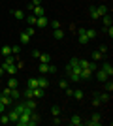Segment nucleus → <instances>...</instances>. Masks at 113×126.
Masks as SVG:
<instances>
[{
	"label": "nucleus",
	"instance_id": "f257e3e1",
	"mask_svg": "<svg viewBox=\"0 0 113 126\" xmlns=\"http://www.w3.org/2000/svg\"><path fill=\"white\" fill-rule=\"evenodd\" d=\"M66 75L70 81H79L81 79V68H79V58H72L70 64L66 66Z\"/></svg>",
	"mask_w": 113,
	"mask_h": 126
},
{
	"label": "nucleus",
	"instance_id": "f03ea898",
	"mask_svg": "<svg viewBox=\"0 0 113 126\" xmlns=\"http://www.w3.org/2000/svg\"><path fill=\"white\" fill-rule=\"evenodd\" d=\"M34 109H25L17 119V126H30V115H32Z\"/></svg>",
	"mask_w": 113,
	"mask_h": 126
},
{
	"label": "nucleus",
	"instance_id": "7ed1b4c3",
	"mask_svg": "<svg viewBox=\"0 0 113 126\" xmlns=\"http://www.w3.org/2000/svg\"><path fill=\"white\" fill-rule=\"evenodd\" d=\"M38 70H40V74H43V75H45V74H55V72H57V68H55V66H51V64H43V62H40V68H38Z\"/></svg>",
	"mask_w": 113,
	"mask_h": 126
},
{
	"label": "nucleus",
	"instance_id": "20e7f679",
	"mask_svg": "<svg viewBox=\"0 0 113 126\" xmlns=\"http://www.w3.org/2000/svg\"><path fill=\"white\" fill-rule=\"evenodd\" d=\"M77 36H79V42L83 43V45H87V43L91 42V40L87 38V28H79V30H77Z\"/></svg>",
	"mask_w": 113,
	"mask_h": 126
},
{
	"label": "nucleus",
	"instance_id": "39448f33",
	"mask_svg": "<svg viewBox=\"0 0 113 126\" xmlns=\"http://www.w3.org/2000/svg\"><path fill=\"white\" fill-rule=\"evenodd\" d=\"M87 124H89V126H98V124H102V117L98 115V113H94V115L91 117V121H87Z\"/></svg>",
	"mask_w": 113,
	"mask_h": 126
},
{
	"label": "nucleus",
	"instance_id": "423d86ee",
	"mask_svg": "<svg viewBox=\"0 0 113 126\" xmlns=\"http://www.w3.org/2000/svg\"><path fill=\"white\" fill-rule=\"evenodd\" d=\"M92 75H96V79H98V81H102V83H104V81H106V79L109 77V75L106 74V72H104L102 68H100V70L96 68V70H94V74H92Z\"/></svg>",
	"mask_w": 113,
	"mask_h": 126
},
{
	"label": "nucleus",
	"instance_id": "0eeeda50",
	"mask_svg": "<svg viewBox=\"0 0 113 126\" xmlns=\"http://www.w3.org/2000/svg\"><path fill=\"white\" fill-rule=\"evenodd\" d=\"M0 102H2L6 107H11V105L15 104V102L11 100V96H8V94H0Z\"/></svg>",
	"mask_w": 113,
	"mask_h": 126
},
{
	"label": "nucleus",
	"instance_id": "6e6552de",
	"mask_svg": "<svg viewBox=\"0 0 113 126\" xmlns=\"http://www.w3.org/2000/svg\"><path fill=\"white\" fill-rule=\"evenodd\" d=\"M47 25H49V19L45 15H42V17H38V19H36V26H38V28H45Z\"/></svg>",
	"mask_w": 113,
	"mask_h": 126
},
{
	"label": "nucleus",
	"instance_id": "1a4fd4ad",
	"mask_svg": "<svg viewBox=\"0 0 113 126\" xmlns=\"http://www.w3.org/2000/svg\"><path fill=\"white\" fill-rule=\"evenodd\" d=\"M8 117H10V122H15V124H17V119H19V113H17V111L13 109V107H11V109L8 111Z\"/></svg>",
	"mask_w": 113,
	"mask_h": 126
},
{
	"label": "nucleus",
	"instance_id": "9d476101",
	"mask_svg": "<svg viewBox=\"0 0 113 126\" xmlns=\"http://www.w3.org/2000/svg\"><path fill=\"white\" fill-rule=\"evenodd\" d=\"M68 122H70L72 126H81V124H83V119H81L79 115H74V117H72V119H70Z\"/></svg>",
	"mask_w": 113,
	"mask_h": 126
},
{
	"label": "nucleus",
	"instance_id": "9b49d317",
	"mask_svg": "<svg viewBox=\"0 0 113 126\" xmlns=\"http://www.w3.org/2000/svg\"><path fill=\"white\" fill-rule=\"evenodd\" d=\"M38 87H40V89H43V90L47 89V87H49L47 77H43V75H42V77H38Z\"/></svg>",
	"mask_w": 113,
	"mask_h": 126
},
{
	"label": "nucleus",
	"instance_id": "f8f14e48",
	"mask_svg": "<svg viewBox=\"0 0 113 126\" xmlns=\"http://www.w3.org/2000/svg\"><path fill=\"white\" fill-rule=\"evenodd\" d=\"M32 15H36V17L45 15V10H43V6H36V8H32Z\"/></svg>",
	"mask_w": 113,
	"mask_h": 126
},
{
	"label": "nucleus",
	"instance_id": "ddd939ff",
	"mask_svg": "<svg viewBox=\"0 0 113 126\" xmlns=\"http://www.w3.org/2000/svg\"><path fill=\"white\" fill-rule=\"evenodd\" d=\"M92 72L91 68H81V79H89V77H92Z\"/></svg>",
	"mask_w": 113,
	"mask_h": 126
},
{
	"label": "nucleus",
	"instance_id": "4468645a",
	"mask_svg": "<svg viewBox=\"0 0 113 126\" xmlns=\"http://www.w3.org/2000/svg\"><path fill=\"white\" fill-rule=\"evenodd\" d=\"M10 96H11V100H13V102L19 100V98H21V90H19V87H17V89H11Z\"/></svg>",
	"mask_w": 113,
	"mask_h": 126
},
{
	"label": "nucleus",
	"instance_id": "2eb2a0df",
	"mask_svg": "<svg viewBox=\"0 0 113 126\" xmlns=\"http://www.w3.org/2000/svg\"><path fill=\"white\" fill-rule=\"evenodd\" d=\"M89 13H91L92 19H100V17H102V15H100V11H98V6H92L91 10H89Z\"/></svg>",
	"mask_w": 113,
	"mask_h": 126
},
{
	"label": "nucleus",
	"instance_id": "dca6fc26",
	"mask_svg": "<svg viewBox=\"0 0 113 126\" xmlns=\"http://www.w3.org/2000/svg\"><path fill=\"white\" fill-rule=\"evenodd\" d=\"M11 15L15 17L17 21H23V19H25V11H21V10H13V11H11Z\"/></svg>",
	"mask_w": 113,
	"mask_h": 126
},
{
	"label": "nucleus",
	"instance_id": "f3484780",
	"mask_svg": "<svg viewBox=\"0 0 113 126\" xmlns=\"http://www.w3.org/2000/svg\"><path fill=\"white\" fill-rule=\"evenodd\" d=\"M102 70H104L108 75H113V66H111L109 62H104V64H102Z\"/></svg>",
	"mask_w": 113,
	"mask_h": 126
},
{
	"label": "nucleus",
	"instance_id": "a211bd4d",
	"mask_svg": "<svg viewBox=\"0 0 113 126\" xmlns=\"http://www.w3.org/2000/svg\"><path fill=\"white\" fill-rule=\"evenodd\" d=\"M53 36H55V40H62V38H64V30H62V28H55Z\"/></svg>",
	"mask_w": 113,
	"mask_h": 126
},
{
	"label": "nucleus",
	"instance_id": "6ab92c4d",
	"mask_svg": "<svg viewBox=\"0 0 113 126\" xmlns=\"http://www.w3.org/2000/svg\"><path fill=\"white\" fill-rule=\"evenodd\" d=\"M25 19H27L28 26H36V19H38L36 15H25Z\"/></svg>",
	"mask_w": 113,
	"mask_h": 126
},
{
	"label": "nucleus",
	"instance_id": "aec40b11",
	"mask_svg": "<svg viewBox=\"0 0 113 126\" xmlns=\"http://www.w3.org/2000/svg\"><path fill=\"white\" fill-rule=\"evenodd\" d=\"M8 87H10V89H17V87H19V81H17L15 77H10L8 79Z\"/></svg>",
	"mask_w": 113,
	"mask_h": 126
},
{
	"label": "nucleus",
	"instance_id": "412c9836",
	"mask_svg": "<svg viewBox=\"0 0 113 126\" xmlns=\"http://www.w3.org/2000/svg\"><path fill=\"white\" fill-rule=\"evenodd\" d=\"M102 21H104V26H111V23H113V19H111V15H102Z\"/></svg>",
	"mask_w": 113,
	"mask_h": 126
},
{
	"label": "nucleus",
	"instance_id": "4be33fe9",
	"mask_svg": "<svg viewBox=\"0 0 113 126\" xmlns=\"http://www.w3.org/2000/svg\"><path fill=\"white\" fill-rule=\"evenodd\" d=\"M10 122V117H8V113H0V124H8Z\"/></svg>",
	"mask_w": 113,
	"mask_h": 126
},
{
	"label": "nucleus",
	"instance_id": "5701e85b",
	"mask_svg": "<svg viewBox=\"0 0 113 126\" xmlns=\"http://www.w3.org/2000/svg\"><path fill=\"white\" fill-rule=\"evenodd\" d=\"M38 58H40V62H43V64H47L49 60H51V57H49L47 53H42V55H40Z\"/></svg>",
	"mask_w": 113,
	"mask_h": 126
},
{
	"label": "nucleus",
	"instance_id": "b1692460",
	"mask_svg": "<svg viewBox=\"0 0 113 126\" xmlns=\"http://www.w3.org/2000/svg\"><path fill=\"white\" fill-rule=\"evenodd\" d=\"M0 55H2V57H8V55H11V47H8V45H4V47L0 49Z\"/></svg>",
	"mask_w": 113,
	"mask_h": 126
},
{
	"label": "nucleus",
	"instance_id": "393cba45",
	"mask_svg": "<svg viewBox=\"0 0 113 126\" xmlns=\"http://www.w3.org/2000/svg\"><path fill=\"white\" fill-rule=\"evenodd\" d=\"M36 6H42V0H30V2H28V10H32Z\"/></svg>",
	"mask_w": 113,
	"mask_h": 126
},
{
	"label": "nucleus",
	"instance_id": "a878e982",
	"mask_svg": "<svg viewBox=\"0 0 113 126\" xmlns=\"http://www.w3.org/2000/svg\"><path fill=\"white\" fill-rule=\"evenodd\" d=\"M102 57L104 55L100 51H92V60H94V62H96V60H102Z\"/></svg>",
	"mask_w": 113,
	"mask_h": 126
},
{
	"label": "nucleus",
	"instance_id": "bb28decb",
	"mask_svg": "<svg viewBox=\"0 0 113 126\" xmlns=\"http://www.w3.org/2000/svg\"><path fill=\"white\" fill-rule=\"evenodd\" d=\"M59 87H60V89H62V90H66V89H68V87H70V81H68V79H62V81H60V83H59Z\"/></svg>",
	"mask_w": 113,
	"mask_h": 126
},
{
	"label": "nucleus",
	"instance_id": "cd10ccee",
	"mask_svg": "<svg viewBox=\"0 0 113 126\" xmlns=\"http://www.w3.org/2000/svg\"><path fill=\"white\" fill-rule=\"evenodd\" d=\"M28 87H30V89H38V79L36 77L28 79Z\"/></svg>",
	"mask_w": 113,
	"mask_h": 126
},
{
	"label": "nucleus",
	"instance_id": "c85d7f7f",
	"mask_svg": "<svg viewBox=\"0 0 113 126\" xmlns=\"http://www.w3.org/2000/svg\"><path fill=\"white\" fill-rule=\"evenodd\" d=\"M75 98V100H81L83 98V90H77V89H74V94H72Z\"/></svg>",
	"mask_w": 113,
	"mask_h": 126
},
{
	"label": "nucleus",
	"instance_id": "c756f323",
	"mask_svg": "<svg viewBox=\"0 0 113 126\" xmlns=\"http://www.w3.org/2000/svg\"><path fill=\"white\" fill-rule=\"evenodd\" d=\"M28 42H30V36L27 32H21V43H28Z\"/></svg>",
	"mask_w": 113,
	"mask_h": 126
},
{
	"label": "nucleus",
	"instance_id": "7c9ffc66",
	"mask_svg": "<svg viewBox=\"0 0 113 126\" xmlns=\"http://www.w3.org/2000/svg\"><path fill=\"white\" fill-rule=\"evenodd\" d=\"M25 98H34V89L27 87V90H25Z\"/></svg>",
	"mask_w": 113,
	"mask_h": 126
},
{
	"label": "nucleus",
	"instance_id": "2f4dec72",
	"mask_svg": "<svg viewBox=\"0 0 113 126\" xmlns=\"http://www.w3.org/2000/svg\"><path fill=\"white\" fill-rule=\"evenodd\" d=\"M92 105H94V107L102 105V102H100V96H98V94H94V98H92Z\"/></svg>",
	"mask_w": 113,
	"mask_h": 126
},
{
	"label": "nucleus",
	"instance_id": "473e14b6",
	"mask_svg": "<svg viewBox=\"0 0 113 126\" xmlns=\"http://www.w3.org/2000/svg\"><path fill=\"white\" fill-rule=\"evenodd\" d=\"M87 38H89V40H94V38H96V32L91 30V28H87Z\"/></svg>",
	"mask_w": 113,
	"mask_h": 126
},
{
	"label": "nucleus",
	"instance_id": "72a5a7b5",
	"mask_svg": "<svg viewBox=\"0 0 113 126\" xmlns=\"http://www.w3.org/2000/svg\"><path fill=\"white\" fill-rule=\"evenodd\" d=\"M60 111H62V109H60L59 105H55L53 109H51V113H53V117H59V115H60Z\"/></svg>",
	"mask_w": 113,
	"mask_h": 126
},
{
	"label": "nucleus",
	"instance_id": "f704fd0d",
	"mask_svg": "<svg viewBox=\"0 0 113 126\" xmlns=\"http://www.w3.org/2000/svg\"><path fill=\"white\" fill-rule=\"evenodd\" d=\"M104 83H106V90H108V92H111V90H113V83L109 81V79H106Z\"/></svg>",
	"mask_w": 113,
	"mask_h": 126
},
{
	"label": "nucleus",
	"instance_id": "c9c22d12",
	"mask_svg": "<svg viewBox=\"0 0 113 126\" xmlns=\"http://www.w3.org/2000/svg\"><path fill=\"white\" fill-rule=\"evenodd\" d=\"M104 30H106V34L109 38H113V26H104Z\"/></svg>",
	"mask_w": 113,
	"mask_h": 126
},
{
	"label": "nucleus",
	"instance_id": "e433bc0d",
	"mask_svg": "<svg viewBox=\"0 0 113 126\" xmlns=\"http://www.w3.org/2000/svg\"><path fill=\"white\" fill-rule=\"evenodd\" d=\"M100 102H102V104H108V102H109V94H108V92L100 96Z\"/></svg>",
	"mask_w": 113,
	"mask_h": 126
},
{
	"label": "nucleus",
	"instance_id": "4c0bfd02",
	"mask_svg": "<svg viewBox=\"0 0 113 126\" xmlns=\"http://www.w3.org/2000/svg\"><path fill=\"white\" fill-rule=\"evenodd\" d=\"M25 32H27L28 36L32 38V36H34V32H36V30H34V26H28V28H25Z\"/></svg>",
	"mask_w": 113,
	"mask_h": 126
},
{
	"label": "nucleus",
	"instance_id": "58836bf2",
	"mask_svg": "<svg viewBox=\"0 0 113 126\" xmlns=\"http://www.w3.org/2000/svg\"><path fill=\"white\" fill-rule=\"evenodd\" d=\"M98 11H100V15H106V13H108V8H106V6H98Z\"/></svg>",
	"mask_w": 113,
	"mask_h": 126
},
{
	"label": "nucleus",
	"instance_id": "ea45409f",
	"mask_svg": "<svg viewBox=\"0 0 113 126\" xmlns=\"http://www.w3.org/2000/svg\"><path fill=\"white\" fill-rule=\"evenodd\" d=\"M19 51H21L19 45H13V47H11V55H19Z\"/></svg>",
	"mask_w": 113,
	"mask_h": 126
},
{
	"label": "nucleus",
	"instance_id": "a19ab883",
	"mask_svg": "<svg viewBox=\"0 0 113 126\" xmlns=\"http://www.w3.org/2000/svg\"><path fill=\"white\" fill-rule=\"evenodd\" d=\"M51 28H60V23L55 19V21H51Z\"/></svg>",
	"mask_w": 113,
	"mask_h": 126
},
{
	"label": "nucleus",
	"instance_id": "79ce46f5",
	"mask_svg": "<svg viewBox=\"0 0 113 126\" xmlns=\"http://www.w3.org/2000/svg\"><path fill=\"white\" fill-rule=\"evenodd\" d=\"M62 122V119H60V115L59 117H53V124H60Z\"/></svg>",
	"mask_w": 113,
	"mask_h": 126
},
{
	"label": "nucleus",
	"instance_id": "37998d69",
	"mask_svg": "<svg viewBox=\"0 0 113 126\" xmlns=\"http://www.w3.org/2000/svg\"><path fill=\"white\" fill-rule=\"evenodd\" d=\"M40 55H42V53L38 51V49H34V51H32V57H34V58H38V57H40Z\"/></svg>",
	"mask_w": 113,
	"mask_h": 126
},
{
	"label": "nucleus",
	"instance_id": "c03bdc74",
	"mask_svg": "<svg viewBox=\"0 0 113 126\" xmlns=\"http://www.w3.org/2000/svg\"><path fill=\"white\" fill-rule=\"evenodd\" d=\"M10 92H11V89H10V87H6V89L2 90V94H8V96H10Z\"/></svg>",
	"mask_w": 113,
	"mask_h": 126
},
{
	"label": "nucleus",
	"instance_id": "a18cd8bd",
	"mask_svg": "<svg viewBox=\"0 0 113 126\" xmlns=\"http://www.w3.org/2000/svg\"><path fill=\"white\" fill-rule=\"evenodd\" d=\"M98 51H100V53H102V55H104V53L108 51V47H106V45H100V49H98Z\"/></svg>",
	"mask_w": 113,
	"mask_h": 126
},
{
	"label": "nucleus",
	"instance_id": "49530a36",
	"mask_svg": "<svg viewBox=\"0 0 113 126\" xmlns=\"http://www.w3.org/2000/svg\"><path fill=\"white\" fill-rule=\"evenodd\" d=\"M66 94L72 96V94H74V89H70V87H68V89H66Z\"/></svg>",
	"mask_w": 113,
	"mask_h": 126
},
{
	"label": "nucleus",
	"instance_id": "de8ad7c7",
	"mask_svg": "<svg viewBox=\"0 0 113 126\" xmlns=\"http://www.w3.org/2000/svg\"><path fill=\"white\" fill-rule=\"evenodd\" d=\"M4 111H6V105L2 104V102H0V113H4Z\"/></svg>",
	"mask_w": 113,
	"mask_h": 126
},
{
	"label": "nucleus",
	"instance_id": "09e8293b",
	"mask_svg": "<svg viewBox=\"0 0 113 126\" xmlns=\"http://www.w3.org/2000/svg\"><path fill=\"white\" fill-rule=\"evenodd\" d=\"M2 74H4V68H2V66H0V77H2Z\"/></svg>",
	"mask_w": 113,
	"mask_h": 126
},
{
	"label": "nucleus",
	"instance_id": "8fccbe9b",
	"mask_svg": "<svg viewBox=\"0 0 113 126\" xmlns=\"http://www.w3.org/2000/svg\"><path fill=\"white\" fill-rule=\"evenodd\" d=\"M0 81H2V77H0Z\"/></svg>",
	"mask_w": 113,
	"mask_h": 126
}]
</instances>
